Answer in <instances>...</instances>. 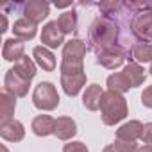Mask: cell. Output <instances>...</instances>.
Segmentation results:
<instances>
[{"label":"cell","mask_w":152,"mask_h":152,"mask_svg":"<svg viewBox=\"0 0 152 152\" xmlns=\"http://www.w3.org/2000/svg\"><path fill=\"white\" fill-rule=\"evenodd\" d=\"M141 104L148 109H152V86H147L141 93Z\"/></svg>","instance_id":"29"},{"label":"cell","mask_w":152,"mask_h":152,"mask_svg":"<svg viewBox=\"0 0 152 152\" xmlns=\"http://www.w3.org/2000/svg\"><path fill=\"white\" fill-rule=\"evenodd\" d=\"M86 84V73H72V75H61V86L63 91L68 97H75L79 95V91L83 90V86Z\"/></svg>","instance_id":"11"},{"label":"cell","mask_w":152,"mask_h":152,"mask_svg":"<svg viewBox=\"0 0 152 152\" xmlns=\"http://www.w3.org/2000/svg\"><path fill=\"white\" fill-rule=\"evenodd\" d=\"M32 57L36 61V64L39 68H43L45 72H54L56 68V56L52 54L50 48L39 45V47H34L32 48Z\"/></svg>","instance_id":"14"},{"label":"cell","mask_w":152,"mask_h":152,"mask_svg":"<svg viewBox=\"0 0 152 152\" xmlns=\"http://www.w3.org/2000/svg\"><path fill=\"white\" fill-rule=\"evenodd\" d=\"M129 88H131V84H129V81L125 79V75H124L122 72L111 73L109 77H107V90H109V91L125 93V91H129Z\"/></svg>","instance_id":"24"},{"label":"cell","mask_w":152,"mask_h":152,"mask_svg":"<svg viewBox=\"0 0 152 152\" xmlns=\"http://www.w3.org/2000/svg\"><path fill=\"white\" fill-rule=\"evenodd\" d=\"M141 141H143L145 145H152V122H148V124H143Z\"/></svg>","instance_id":"28"},{"label":"cell","mask_w":152,"mask_h":152,"mask_svg":"<svg viewBox=\"0 0 152 152\" xmlns=\"http://www.w3.org/2000/svg\"><path fill=\"white\" fill-rule=\"evenodd\" d=\"M141 11H150L152 13V0L150 2H141Z\"/></svg>","instance_id":"30"},{"label":"cell","mask_w":152,"mask_h":152,"mask_svg":"<svg viewBox=\"0 0 152 152\" xmlns=\"http://www.w3.org/2000/svg\"><path fill=\"white\" fill-rule=\"evenodd\" d=\"M102 95H104V90L99 86V84H90L83 95V104L86 109L90 111H97L100 109V102H102Z\"/></svg>","instance_id":"20"},{"label":"cell","mask_w":152,"mask_h":152,"mask_svg":"<svg viewBox=\"0 0 152 152\" xmlns=\"http://www.w3.org/2000/svg\"><path fill=\"white\" fill-rule=\"evenodd\" d=\"M138 152H152V145H143L138 148Z\"/></svg>","instance_id":"32"},{"label":"cell","mask_w":152,"mask_h":152,"mask_svg":"<svg viewBox=\"0 0 152 152\" xmlns=\"http://www.w3.org/2000/svg\"><path fill=\"white\" fill-rule=\"evenodd\" d=\"M54 134L59 140H72L75 134H77V124H75L70 116H59L56 118V131Z\"/></svg>","instance_id":"17"},{"label":"cell","mask_w":152,"mask_h":152,"mask_svg":"<svg viewBox=\"0 0 152 152\" xmlns=\"http://www.w3.org/2000/svg\"><path fill=\"white\" fill-rule=\"evenodd\" d=\"M2 150H4V152H7V148H6V147H2Z\"/></svg>","instance_id":"34"},{"label":"cell","mask_w":152,"mask_h":152,"mask_svg":"<svg viewBox=\"0 0 152 152\" xmlns=\"http://www.w3.org/2000/svg\"><path fill=\"white\" fill-rule=\"evenodd\" d=\"M127 115H129V107H127V100L124 99V95L109 91V90L104 91L102 102H100L102 122L106 125H115V124L122 122Z\"/></svg>","instance_id":"3"},{"label":"cell","mask_w":152,"mask_h":152,"mask_svg":"<svg viewBox=\"0 0 152 152\" xmlns=\"http://www.w3.org/2000/svg\"><path fill=\"white\" fill-rule=\"evenodd\" d=\"M23 52H25V45H23L22 39H18V38H9V39L4 41L2 56H4L6 61H13V63H16V61H20V59L25 56Z\"/></svg>","instance_id":"13"},{"label":"cell","mask_w":152,"mask_h":152,"mask_svg":"<svg viewBox=\"0 0 152 152\" xmlns=\"http://www.w3.org/2000/svg\"><path fill=\"white\" fill-rule=\"evenodd\" d=\"M23 15L27 20H31L32 23L38 25L50 15V4L43 2V0H31V2H27L23 6Z\"/></svg>","instance_id":"9"},{"label":"cell","mask_w":152,"mask_h":152,"mask_svg":"<svg viewBox=\"0 0 152 152\" xmlns=\"http://www.w3.org/2000/svg\"><path fill=\"white\" fill-rule=\"evenodd\" d=\"M90 48L95 50V54H99L104 48H109L113 45H118V38H120V29L118 23L107 16L97 18L91 27H90Z\"/></svg>","instance_id":"1"},{"label":"cell","mask_w":152,"mask_h":152,"mask_svg":"<svg viewBox=\"0 0 152 152\" xmlns=\"http://www.w3.org/2000/svg\"><path fill=\"white\" fill-rule=\"evenodd\" d=\"M0 136L6 141H22L25 138V127L20 120H7L0 124Z\"/></svg>","instance_id":"10"},{"label":"cell","mask_w":152,"mask_h":152,"mask_svg":"<svg viewBox=\"0 0 152 152\" xmlns=\"http://www.w3.org/2000/svg\"><path fill=\"white\" fill-rule=\"evenodd\" d=\"M41 43L47 48H57L61 45H64V34L59 29L57 22H48L47 25H43L41 29Z\"/></svg>","instance_id":"8"},{"label":"cell","mask_w":152,"mask_h":152,"mask_svg":"<svg viewBox=\"0 0 152 152\" xmlns=\"http://www.w3.org/2000/svg\"><path fill=\"white\" fill-rule=\"evenodd\" d=\"M13 70H15L18 75H22L23 79L32 81V79H34V75L38 73V72H36V70H38V64H36V61H32L29 56H23L20 61L15 63Z\"/></svg>","instance_id":"22"},{"label":"cell","mask_w":152,"mask_h":152,"mask_svg":"<svg viewBox=\"0 0 152 152\" xmlns=\"http://www.w3.org/2000/svg\"><path fill=\"white\" fill-rule=\"evenodd\" d=\"M59 29L63 31V34H72L77 29V13L75 11H64L63 15H59V18L56 20Z\"/></svg>","instance_id":"23"},{"label":"cell","mask_w":152,"mask_h":152,"mask_svg":"<svg viewBox=\"0 0 152 152\" xmlns=\"http://www.w3.org/2000/svg\"><path fill=\"white\" fill-rule=\"evenodd\" d=\"M31 129L36 136H50L54 134L56 131V118H52L50 115H38L32 124H31Z\"/></svg>","instance_id":"15"},{"label":"cell","mask_w":152,"mask_h":152,"mask_svg":"<svg viewBox=\"0 0 152 152\" xmlns=\"http://www.w3.org/2000/svg\"><path fill=\"white\" fill-rule=\"evenodd\" d=\"M36 31H38L36 23H32V22L27 20L25 16L20 18V20H16V22L13 23V34H15V38L22 39V41L32 39V38L36 36Z\"/></svg>","instance_id":"19"},{"label":"cell","mask_w":152,"mask_h":152,"mask_svg":"<svg viewBox=\"0 0 152 152\" xmlns=\"http://www.w3.org/2000/svg\"><path fill=\"white\" fill-rule=\"evenodd\" d=\"M29 86L31 81L23 79L22 75H18L13 68L6 72V77H4V90L9 91L15 97H25L29 93Z\"/></svg>","instance_id":"7"},{"label":"cell","mask_w":152,"mask_h":152,"mask_svg":"<svg viewBox=\"0 0 152 152\" xmlns=\"http://www.w3.org/2000/svg\"><path fill=\"white\" fill-rule=\"evenodd\" d=\"M138 143L136 141H122V140H115L111 145L104 147L102 152H138Z\"/></svg>","instance_id":"25"},{"label":"cell","mask_w":152,"mask_h":152,"mask_svg":"<svg viewBox=\"0 0 152 152\" xmlns=\"http://www.w3.org/2000/svg\"><path fill=\"white\" fill-rule=\"evenodd\" d=\"M2 32H6L7 31V18H6V15H2V29H0Z\"/></svg>","instance_id":"31"},{"label":"cell","mask_w":152,"mask_h":152,"mask_svg":"<svg viewBox=\"0 0 152 152\" xmlns=\"http://www.w3.org/2000/svg\"><path fill=\"white\" fill-rule=\"evenodd\" d=\"M15 109H16V97L6 90H2V93H0V113H2L0 118H2V122L13 120Z\"/></svg>","instance_id":"21"},{"label":"cell","mask_w":152,"mask_h":152,"mask_svg":"<svg viewBox=\"0 0 152 152\" xmlns=\"http://www.w3.org/2000/svg\"><path fill=\"white\" fill-rule=\"evenodd\" d=\"M124 61H125V50L120 45H113V47L104 48L97 54V63L107 70H115V68L122 66Z\"/></svg>","instance_id":"6"},{"label":"cell","mask_w":152,"mask_h":152,"mask_svg":"<svg viewBox=\"0 0 152 152\" xmlns=\"http://www.w3.org/2000/svg\"><path fill=\"white\" fill-rule=\"evenodd\" d=\"M131 31L140 41H152V13L138 11L131 20Z\"/></svg>","instance_id":"5"},{"label":"cell","mask_w":152,"mask_h":152,"mask_svg":"<svg viewBox=\"0 0 152 152\" xmlns=\"http://www.w3.org/2000/svg\"><path fill=\"white\" fill-rule=\"evenodd\" d=\"M99 7L109 18V15H115L116 11H120L124 7V2H102V4H99Z\"/></svg>","instance_id":"26"},{"label":"cell","mask_w":152,"mask_h":152,"mask_svg":"<svg viewBox=\"0 0 152 152\" xmlns=\"http://www.w3.org/2000/svg\"><path fill=\"white\" fill-rule=\"evenodd\" d=\"M86 43L83 39H70L63 45V59H61V75H72L84 72V56H86Z\"/></svg>","instance_id":"2"},{"label":"cell","mask_w":152,"mask_h":152,"mask_svg":"<svg viewBox=\"0 0 152 152\" xmlns=\"http://www.w3.org/2000/svg\"><path fill=\"white\" fill-rule=\"evenodd\" d=\"M148 72H150V75H152V63H150V68H148Z\"/></svg>","instance_id":"33"},{"label":"cell","mask_w":152,"mask_h":152,"mask_svg":"<svg viewBox=\"0 0 152 152\" xmlns=\"http://www.w3.org/2000/svg\"><path fill=\"white\" fill-rule=\"evenodd\" d=\"M141 132H143V124L140 120H129L116 129V140L136 141V140H141Z\"/></svg>","instance_id":"12"},{"label":"cell","mask_w":152,"mask_h":152,"mask_svg":"<svg viewBox=\"0 0 152 152\" xmlns=\"http://www.w3.org/2000/svg\"><path fill=\"white\" fill-rule=\"evenodd\" d=\"M32 104L41 111H54L59 106V93L48 81L39 83L32 91Z\"/></svg>","instance_id":"4"},{"label":"cell","mask_w":152,"mask_h":152,"mask_svg":"<svg viewBox=\"0 0 152 152\" xmlns=\"http://www.w3.org/2000/svg\"><path fill=\"white\" fill-rule=\"evenodd\" d=\"M63 152H88V147L83 141H70L63 147Z\"/></svg>","instance_id":"27"},{"label":"cell","mask_w":152,"mask_h":152,"mask_svg":"<svg viewBox=\"0 0 152 152\" xmlns=\"http://www.w3.org/2000/svg\"><path fill=\"white\" fill-rule=\"evenodd\" d=\"M122 73L125 75V79L129 81L131 88H138V86H141V84L145 83V79H147L145 68H143L141 64H138V63H127Z\"/></svg>","instance_id":"18"},{"label":"cell","mask_w":152,"mask_h":152,"mask_svg":"<svg viewBox=\"0 0 152 152\" xmlns=\"http://www.w3.org/2000/svg\"><path fill=\"white\" fill-rule=\"evenodd\" d=\"M129 59H131V63H138V64L152 63V45L145 43V41L134 43L129 50Z\"/></svg>","instance_id":"16"}]
</instances>
